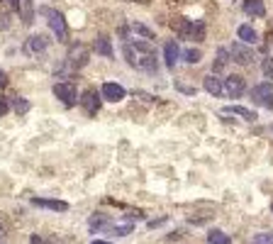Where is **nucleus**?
<instances>
[{"label": "nucleus", "instance_id": "obj_1", "mask_svg": "<svg viewBox=\"0 0 273 244\" xmlns=\"http://www.w3.org/2000/svg\"><path fill=\"white\" fill-rule=\"evenodd\" d=\"M39 12L46 17V22H49V27H52V32L56 34V39H59V42H66L68 27H66L64 15H61L59 10H54V8H39Z\"/></svg>", "mask_w": 273, "mask_h": 244}, {"label": "nucleus", "instance_id": "obj_2", "mask_svg": "<svg viewBox=\"0 0 273 244\" xmlns=\"http://www.w3.org/2000/svg\"><path fill=\"white\" fill-rule=\"evenodd\" d=\"M252 100L256 105H263V108H268L273 110V83H259V86H254L252 88Z\"/></svg>", "mask_w": 273, "mask_h": 244}, {"label": "nucleus", "instance_id": "obj_3", "mask_svg": "<svg viewBox=\"0 0 273 244\" xmlns=\"http://www.w3.org/2000/svg\"><path fill=\"white\" fill-rule=\"evenodd\" d=\"M54 95L59 100H61V103H64L66 108H73V105H76V86H73V83H56L54 86Z\"/></svg>", "mask_w": 273, "mask_h": 244}, {"label": "nucleus", "instance_id": "obj_4", "mask_svg": "<svg viewBox=\"0 0 273 244\" xmlns=\"http://www.w3.org/2000/svg\"><path fill=\"white\" fill-rule=\"evenodd\" d=\"M230 56L237 61V64H241V66H249L254 61V49H249L244 42H234L230 49Z\"/></svg>", "mask_w": 273, "mask_h": 244}, {"label": "nucleus", "instance_id": "obj_5", "mask_svg": "<svg viewBox=\"0 0 273 244\" xmlns=\"http://www.w3.org/2000/svg\"><path fill=\"white\" fill-rule=\"evenodd\" d=\"M88 56H90V52L86 44H73L68 49V64L73 68H83L88 64Z\"/></svg>", "mask_w": 273, "mask_h": 244}, {"label": "nucleus", "instance_id": "obj_6", "mask_svg": "<svg viewBox=\"0 0 273 244\" xmlns=\"http://www.w3.org/2000/svg\"><path fill=\"white\" fill-rule=\"evenodd\" d=\"M100 95L108 100V103H120V100H125L127 90L122 88L120 83H112V81H108V83H103V88H100Z\"/></svg>", "mask_w": 273, "mask_h": 244}, {"label": "nucleus", "instance_id": "obj_7", "mask_svg": "<svg viewBox=\"0 0 273 244\" xmlns=\"http://www.w3.org/2000/svg\"><path fill=\"white\" fill-rule=\"evenodd\" d=\"M12 8L20 15L22 25H32L34 22V3L32 0H12Z\"/></svg>", "mask_w": 273, "mask_h": 244}, {"label": "nucleus", "instance_id": "obj_8", "mask_svg": "<svg viewBox=\"0 0 273 244\" xmlns=\"http://www.w3.org/2000/svg\"><path fill=\"white\" fill-rule=\"evenodd\" d=\"M49 46V39L44 37V34H32L27 42H24V46H22V52L27 56H34V54H42L44 49Z\"/></svg>", "mask_w": 273, "mask_h": 244}, {"label": "nucleus", "instance_id": "obj_9", "mask_svg": "<svg viewBox=\"0 0 273 244\" xmlns=\"http://www.w3.org/2000/svg\"><path fill=\"white\" fill-rule=\"evenodd\" d=\"M244 90H246V83H244V78L241 76H227L225 78V93H227L230 98H241Z\"/></svg>", "mask_w": 273, "mask_h": 244}, {"label": "nucleus", "instance_id": "obj_10", "mask_svg": "<svg viewBox=\"0 0 273 244\" xmlns=\"http://www.w3.org/2000/svg\"><path fill=\"white\" fill-rule=\"evenodd\" d=\"M81 105H83V110L88 112V115H98L100 110V98H98V90L88 88L83 95H81Z\"/></svg>", "mask_w": 273, "mask_h": 244}, {"label": "nucleus", "instance_id": "obj_11", "mask_svg": "<svg viewBox=\"0 0 273 244\" xmlns=\"http://www.w3.org/2000/svg\"><path fill=\"white\" fill-rule=\"evenodd\" d=\"M32 205H37V208H49V210H56V212H66V210H68V203H66V200L32 198Z\"/></svg>", "mask_w": 273, "mask_h": 244}, {"label": "nucleus", "instance_id": "obj_12", "mask_svg": "<svg viewBox=\"0 0 273 244\" xmlns=\"http://www.w3.org/2000/svg\"><path fill=\"white\" fill-rule=\"evenodd\" d=\"M222 115H237V117H241V120H246V122L256 120V112L249 110V108H241V105H227L222 110Z\"/></svg>", "mask_w": 273, "mask_h": 244}, {"label": "nucleus", "instance_id": "obj_13", "mask_svg": "<svg viewBox=\"0 0 273 244\" xmlns=\"http://www.w3.org/2000/svg\"><path fill=\"white\" fill-rule=\"evenodd\" d=\"M164 59H166V66L176 68V61L181 59V49H178L176 42H166L164 44Z\"/></svg>", "mask_w": 273, "mask_h": 244}, {"label": "nucleus", "instance_id": "obj_14", "mask_svg": "<svg viewBox=\"0 0 273 244\" xmlns=\"http://www.w3.org/2000/svg\"><path fill=\"white\" fill-rule=\"evenodd\" d=\"M93 49H95L100 56H105V59H112V54H115V52H112V42H110V37H105V34H98Z\"/></svg>", "mask_w": 273, "mask_h": 244}, {"label": "nucleus", "instance_id": "obj_15", "mask_svg": "<svg viewBox=\"0 0 273 244\" xmlns=\"http://www.w3.org/2000/svg\"><path fill=\"white\" fill-rule=\"evenodd\" d=\"M244 12L249 17H263L266 15V5H263V0H244Z\"/></svg>", "mask_w": 273, "mask_h": 244}, {"label": "nucleus", "instance_id": "obj_16", "mask_svg": "<svg viewBox=\"0 0 273 244\" xmlns=\"http://www.w3.org/2000/svg\"><path fill=\"white\" fill-rule=\"evenodd\" d=\"M237 37H239L244 44H256V42H259V34H256V30H254L252 25H239Z\"/></svg>", "mask_w": 273, "mask_h": 244}, {"label": "nucleus", "instance_id": "obj_17", "mask_svg": "<svg viewBox=\"0 0 273 244\" xmlns=\"http://www.w3.org/2000/svg\"><path fill=\"white\" fill-rule=\"evenodd\" d=\"M205 90H208L210 95H215V98H217V95L225 93V83H222L217 76H208L205 78Z\"/></svg>", "mask_w": 273, "mask_h": 244}, {"label": "nucleus", "instance_id": "obj_18", "mask_svg": "<svg viewBox=\"0 0 273 244\" xmlns=\"http://www.w3.org/2000/svg\"><path fill=\"white\" fill-rule=\"evenodd\" d=\"M232 59H230V49H217V59H215V64H212V71L215 74H219L222 68L230 64Z\"/></svg>", "mask_w": 273, "mask_h": 244}, {"label": "nucleus", "instance_id": "obj_19", "mask_svg": "<svg viewBox=\"0 0 273 244\" xmlns=\"http://www.w3.org/2000/svg\"><path fill=\"white\" fill-rule=\"evenodd\" d=\"M132 32L137 34V37L149 39V42H152L154 37H156V34H154V30H149V27H146V25H142V22H132Z\"/></svg>", "mask_w": 273, "mask_h": 244}, {"label": "nucleus", "instance_id": "obj_20", "mask_svg": "<svg viewBox=\"0 0 273 244\" xmlns=\"http://www.w3.org/2000/svg\"><path fill=\"white\" fill-rule=\"evenodd\" d=\"M208 244H232V239L222 232V230H212V232L208 234Z\"/></svg>", "mask_w": 273, "mask_h": 244}, {"label": "nucleus", "instance_id": "obj_21", "mask_svg": "<svg viewBox=\"0 0 273 244\" xmlns=\"http://www.w3.org/2000/svg\"><path fill=\"white\" fill-rule=\"evenodd\" d=\"M173 30H178L181 34H186V37H190V32H193V25L188 22L186 17H178L173 22Z\"/></svg>", "mask_w": 273, "mask_h": 244}, {"label": "nucleus", "instance_id": "obj_22", "mask_svg": "<svg viewBox=\"0 0 273 244\" xmlns=\"http://www.w3.org/2000/svg\"><path fill=\"white\" fill-rule=\"evenodd\" d=\"M122 54H125V59H127V64H130L132 68H137V52H134V46L125 44L122 46Z\"/></svg>", "mask_w": 273, "mask_h": 244}, {"label": "nucleus", "instance_id": "obj_23", "mask_svg": "<svg viewBox=\"0 0 273 244\" xmlns=\"http://www.w3.org/2000/svg\"><path fill=\"white\" fill-rule=\"evenodd\" d=\"M110 225L105 220V215H95V217H90V230L95 232V230H108Z\"/></svg>", "mask_w": 273, "mask_h": 244}, {"label": "nucleus", "instance_id": "obj_24", "mask_svg": "<svg viewBox=\"0 0 273 244\" xmlns=\"http://www.w3.org/2000/svg\"><path fill=\"white\" fill-rule=\"evenodd\" d=\"M134 52L137 54H154V46H152V42L149 39H144V42H134Z\"/></svg>", "mask_w": 273, "mask_h": 244}, {"label": "nucleus", "instance_id": "obj_25", "mask_svg": "<svg viewBox=\"0 0 273 244\" xmlns=\"http://www.w3.org/2000/svg\"><path fill=\"white\" fill-rule=\"evenodd\" d=\"M112 234H117V237H127V234L132 232V222H127V225H115V227H108Z\"/></svg>", "mask_w": 273, "mask_h": 244}, {"label": "nucleus", "instance_id": "obj_26", "mask_svg": "<svg viewBox=\"0 0 273 244\" xmlns=\"http://www.w3.org/2000/svg\"><path fill=\"white\" fill-rule=\"evenodd\" d=\"M183 59H186L188 64H197V61L203 59V54H200V49H186V52H183Z\"/></svg>", "mask_w": 273, "mask_h": 244}, {"label": "nucleus", "instance_id": "obj_27", "mask_svg": "<svg viewBox=\"0 0 273 244\" xmlns=\"http://www.w3.org/2000/svg\"><path fill=\"white\" fill-rule=\"evenodd\" d=\"M252 244H273V232H261V234H254Z\"/></svg>", "mask_w": 273, "mask_h": 244}, {"label": "nucleus", "instance_id": "obj_28", "mask_svg": "<svg viewBox=\"0 0 273 244\" xmlns=\"http://www.w3.org/2000/svg\"><path fill=\"white\" fill-rule=\"evenodd\" d=\"M12 108H15V112H17V115H24V112L30 110V103H27V100H15V103H12Z\"/></svg>", "mask_w": 273, "mask_h": 244}, {"label": "nucleus", "instance_id": "obj_29", "mask_svg": "<svg viewBox=\"0 0 273 244\" xmlns=\"http://www.w3.org/2000/svg\"><path fill=\"white\" fill-rule=\"evenodd\" d=\"M263 76L266 78H273V59H263Z\"/></svg>", "mask_w": 273, "mask_h": 244}, {"label": "nucleus", "instance_id": "obj_30", "mask_svg": "<svg viewBox=\"0 0 273 244\" xmlns=\"http://www.w3.org/2000/svg\"><path fill=\"white\" fill-rule=\"evenodd\" d=\"M176 88L181 90V93H186V95H195V88H193V86H186V83H181V81H176Z\"/></svg>", "mask_w": 273, "mask_h": 244}, {"label": "nucleus", "instance_id": "obj_31", "mask_svg": "<svg viewBox=\"0 0 273 244\" xmlns=\"http://www.w3.org/2000/svg\"><path fill=\"white\" fill-rule=\"evenodd\" d=\"M8 110H10V103H8V98H0V117H3V115H8Z\"/></svg>", "mask_w": 273, "mask_h": 244}, {"label": "nucleus", "instance_id": "obj_32", "mask_svg": "<svg viewBox=\"0 0 273 244\" xmlns=\"http://www.w3.org/2000/svg\"><path fill=\"white\" fill-rule=\"evenodd\" d=\"M30 244H49L44 237H39V234H32V239H30Z\"/></svg>", "mask_w": 273, "mask_h": 244}, {"label": "nucleus", "instance_id": "obj_33", "mask_svg": "<svg viewBox=\"0 0 273 244\" xmlns=\"http://www.w3.org/2000/svg\"><path fill=\"white\" fill-rule=\"evenodd\" d=\"M164 222H166V217H159V220H152V222H149V227L154 230V227H159V225H164Z\"/></svg>", "mask_w": 273, "mask_h": 244}, {"label": "nucleus", "instance_id": "obj_34", "mask_svg": "<svg viewBox=\"0 0 273 244\" xmlns=\"http://www.w3.org/2000/svg\"><path fill=\"white\" fill-rule=\"evenodd\" d=\"M5 83H8V76H5V71H0V88H3Z\"/></svg>", "mask_w": 273, "mask_h": 244}, {"label": "nucleus", "instance_id": "obj_35", "mask_svg": "<svg viewBox=\"0 0 273 244\" xmlns=\"http://www.w3.org/2000/svg\"><path fill=\"white\" fill-rule=\"evenodd\" d=\"M90 244H112V242H103V239H95V242H90Z\"/></svg>", "mask_w": 273, "mask_h": 244}, {"label": "nucleus", "instance_id": "obj_36", "mask_svg": "<svg viewBox=\"0 0 273 244\" xmlns=\"http://www.w3.org/2000/svg\"><path fill=\"white\" fill-rule=\"evenodd\" d=\"M3 234H5V227H3V225H0V237H3Z\"/></svg>", "mask_w": 273, "mask_h": 244}, {"label": "nucleus", "instance_id": "obj_37", "mask_svg": "<svg viewBox=\"0 0 273 244\" xmlns=\"http://www.w3.org/2000/svg\"><path fill=\"white\" fill-rule=\"evenodd\" d=\"M271 46H273V32H271Z\"/></svg>", "mask_w": 273, "mask_h": 244}, {"label": "nucleus", "instance_id": "obj_38", "mask_svg": "<svg viewBox=\"0 0 273 244\" xmlns=\"http://www.w3.org/2000/svg\"><path fill=\"white\" fill-rule=\"evenodd\" d=\"M271 210H273V208H271Z\"/></svg>", "mask_w": 273, "mask_h": 244}]
</instances>
